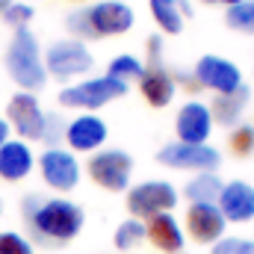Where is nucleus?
Returning a JSON list of instances; mask_svg holds the SVG:
<instances>
[{"label":"nucleus","mask_w":254,"mask_h":254,"mask_svg":"<svg viewBox=\"0 0 254 254\" xmlns=\"http://www.w3.org/2000/svg\"><path fill=\"white\" fill-rule=\"evenodd\" d=\"M24 216H27L30 231L42 243H51V246L74 240L83 228V210L65 198L42 201L39 195H27L24 198Z\"/></svg>","instance_id":"f257e3e1"},{"label":"nucleus","mask_w":254,"mask_h":254,"mask_svg":"<svg viewBox=\"0 0 254 254\" xmlns=\"http://www.w3.org/2000/svg\"><path fill=\"white\" fill-rule=\"evenodd\" d=\"M6 68H9L12 80H15L24 92H30V95L45 86L48 71H45L42 54H39V42H36V36H33L27 27H21V30L12 36L9 51H6Z\"/></svg>","instance_id":"f03ea898"},{"label":"nucleus","mask_w":254,"mask_h":254,"mask_svg":"<svg viewBox=\"0 0 254 254\" xmlns=\"http://www.w3.org/2000/svg\"><path fill=\"white\" fill-rule=\"evenodd\" d=\"M127 92L125 80H116L110 74L95 77V80H83L77 86H68L60 92V104L63 107H77V110H98L116 98H122Z\"/></svg>","instance_id":"7ed1b4c3"},{"label":"nucleus","mask_w":254,"mask_h":254,"mask_svg":"<svg viewBox=\"0 0 254 254\" xmlns=\"http://www.w3.org/2000/svg\"><path fill=\"white\" fill-rule=\"evenodd\" d=\"M178 204V190L166 181H148L127 192V210L133 219H154L160 213H172Z\"/></svg>","instance_id":"20e7f679"},{"label":"nucleus","mask_w":254,"mask_h":254,"mask_svg":"<svg viewBox=\"0 0 254 254\" xmlns=\"http://www.w3.org/2000/svg\"><path fill=\"white\" fill-rule=\"evenodd\" d=\"M95 65V57L86 51L83 42L77 39H63L54 42L45 54V71L57 74V77H74V74H86Z\"/></svg>","instance_id":"39448f33"},{"label":"nucleus","mask_w":254,"mask_h":254,"mask_svg":"<svg viewBox=\"0 0 254 254\" xmlns=\"http://www.w3.org/2000/svg\"><path fill=\"white\" fill-rule=\"evenodd\" d=\"M157 160L163 166H172V169H192V172H216L222 157L216 148L210 145H187V142H172L166 145Z\"/></svg>","instance_id":"423d86ee"},{"label":"nucleus","mask_w":254,"mask_h":254,"mask_svg":"<svg viewBox=\"0 0 254 254\" xmlns=\"http://www.w3.org/2000/svg\"><path fill=\"white\" fill-rule=\"evenodd\" d=\"M130 172H133V160L125 151H101L89 160V175L95 184H101L110 192H122L130 184Z\"/></svg>","instance_id":"0eeeda50"},{"label":"nucleus","mask_w":254,"mask_h":254,"mask_svg":"<svg viewBox=\"0 0 254 254\" xmlns=\"http://www.w3.org/2000/svg\"><path fill=\"white\" fill-rule=\"evenodd\" d=\"M86 18L95 36H122L133 27V9L122 0H101L86 9Z\"/></svg>","instance_id":"6e6552de"},{"label":"nucleus","mask_w":254,"mask_h":254,"mask_svg":"<svg viewBox=\"0 0 254 254\" xmlns=\"http://www.w3.org/2000/svg\"><path fill=\"white\" fill-rule=\"evenodd\" d=\"M195 77L201 80V86L213 89L216 95H231L243 86V71L222 57H201L195 65Z\"/></svg>","instance_id":"1a4fd4ad"},{"label":"nucleus","mask_w":254,"mask_h":254,"mask_svg":"<svg viewBox=\"0 0 254 254\" xmlns=\"http://www.w3.org/2000/svg\"><path fill=\"white\" fill-rule=\"evenodd\" d=\"M39 166H42V178H45V184L54 187V190H60V192L74 190L77 181H80V166H77L74 154H68V151H63V148H51V151H45Z\"/></svg>","instance_id":"9d476101"},{"label":"nucleus","mask_w":254,"mask_h":254,"mask_svg":"<svg viewBox=\"0 0 254 254\" xmlns=\"http://www.w3.org/2000/svg\"><path fill=\"white\" fill-rule=\"evenodd\" d=\"M9 122L24 139H42L45 136V113L39 101L30 92H18L9 101Z\"/></svg>","instance_id":"9b49d317"},{"label":"nucleus","mask_w":254,"mask_h":254,"mask_svg":"<svg viewBox=\"0 0 254 254\" xmlns=\"http://www.w3.org/2000/svg\"><path fill=\"white\" fill-rule=\"evenodd\" d=\"M175 130H178V142H187V145H207L210 139V130H213V116L204 104L198 101H190L181 107L178 113V122H175Z\"/></svg>","instance_id":"f8f14e48"},{"label":"nucleus","mask_w":254,"mask_h":254,"mask_svg":"<svg viewBox=\"0 0 254 254\" xmlns=\"http://www.w3.org/2000/svg\"><path fill=\"white\" fill-rule=\"evenodd\" d=\"M187 225L198 243H219L225 237L228 219L222 216V210L216 204H192L187 213Z\"/></svg>","instance_id":"ddd939ff"},{"label":"nucleus","mask_w":254,"mask_h":254,"mask_svg":"<svg viewBox=\"0 0 254 254\" xmlns=\"http://www.w3.org/2000/svg\"><path fill=\"white\" fill-rule=\"evenodd\" d=\"M216 207L222 210V216L228 222H249V219H254V187L243 184V181L225 184Z\"/></svg>","instance_id":"4468645a"},{"label":"nucleus","mask_w":254,"mask_h":254,"mask_svg":"<svg viewBox=\"0 0 254 254\" xmlns=\"http://www.w3.org/2000/svg\"><path fill=\"white\" fill-rule=\"evenodd\" d=\"M65 139H68V145L74 151H95L107 139V125L98 116H92V113L77 116L71 125L65 127Z\"/></svg>","instance_id":"2eb2a0df"},{"label":"nucleus","mask_w":254,"mask_h":254,"mask_svg":"<svg viewBox=\"0 0 254 254\" xmlns=\"http://www.w3.org/2000/svg\"><path fill=\"white\" fill-rule=\"evenodd\" d=\"M145 237L160 249V252H169V254H178L184 249V231L178 225V219L172 213H160L148 222L145 228Z\"/></svg>","instance_id":"dca6fc26"},{"label":"nucleus","mask_w":254,"mask_h":254,"mask_svg":"<svg viewBox=\"0 0 254 254\" xmlns=\"http://www.w3.org/2000/svg\"><path fill=\"white\" fill-rule=\"evenodd\" d=\"M139 80H142V95L148 98L151 107H166V104H172V98H175V80H172V74H169L160 63L148 65Z\"/></svg>","instance_id":"f3484780"},{"label":"nucleus","mask_w":254,"mask_h":254,"mask_svg":"<svg viewBox=\"0 0 254 254\" xmlns=\"http://www.w3.org/2000/svg\"><path fill=\"white\" fill-rule=\"evenodd\" d=\"M33 169V151L24 142H6L0 148V178L6 181H21Z\"/></svg>","instance_id":"a211bd4d"},{"label":"nucleus","mask_w":254,"mask_h":254,"mask_svg":"<svg viewBox=\"0 0 254 254\" xmlns=\"http://www.w3.org/2000/svg\"><path fill=\"white\" fill-rule=\"evenodd\" d=\"M246 104H249V89L240 86V89L231 92V95H216L210 116H213V122H222L225 127H231V125H237V119L243 116Z\"/></svg>","instance_id":"6ab92c4d"},{"label":"nucleus","mask_w":254,"mask_h":254,"mask_svg":"<svg viewBox=\"0 0 254 254\" xmlns=\"http://www.w3.org/2000/svg\"><path fill=\"white\" fill-rule=\"evenodd\" d=\"M184 12L192 15L187 0H151V15L163 27V33H181L184 27Z\"/></svg>","instance_id":"aec40b11"},{"label":"nucleus","mask_w":254,"mask_h":254,"mask_svg":"<svg viewBox=\"0 0 254 254\" xmlns=\"http://www.w3.org/2000/svg\"><path fill=\"white\" fill-rule=\"evenodd\" d=\"M222 181L213 175V172H201V175H195L190 184H187V198H190L192 204H216L219 201V192H222Z\"/></svg>","instance_id":"412c9836"},{"label":"nucleus","mask_w":254,"mask_h":254,"mask_svg":"<svg viewBox=\"0 0 254 254\" xmlns=\"http://www.w3.org/2000/svg\"><path fill=\"white\" fill-rule=\"evenodd\" d=\"M225 21H228V27H234L240 33H254V0H243L237 6H231Z\"/></svg>","instance_id":"4be33fe9"},{"label":"nucleus","mask_w":254,"mask_h":254,"mask_svg":"<svg viewBox=\"0 0 254 254\" xmlns=\"http://www.w3.org/2000/svg\"><path fill=\"white\" fill-rule=\"evenodd\" d=\"M145 74V65L139 63L136 57H130V54H122V57H116L113 63H110V77H116V80H139Z\"/></svg>","instance_id":"5701e85b"},{"label":"nucleus","mask_w":254,"mask_h":254,"mask_svg":"<svg viewBox=\"0 0 254 254\" xmlns=\"http://www.w3.org/2000/svg\"><path fill=\"white\" fill-rule=\"evenodd\" d=\"M142 240H145V225H142L139 219H127V222H122V225L116 228V246H119L122 252L139 246Z\"/></svg>","instance_id":"b1692460"},{"label":"nucleus","mask_w":254,"mask_h":254,"mask_svg":"<svg viewBox=\"0 0 254 254\" xmlns=\"http://www.w3.org/2000/svg\"><path fill=\"white\" fill-rule=\"evenodd\" d=\"M228 142H231V148H234L240 157L252 154V151H254V127H249V125L234 127V133L228 136Z\"/></svg>","instance_id":"393cba45"},{"label":"nucleus","mask_w":254,"mask_h":254,"mask_svg":"<svg viewBox=\"0 0 254 254\" xmlns=\"http://www.w3.org/2000/svg\"><path fill=\"white\" fill-rule=\"evenodd\" d=\"M0 254H33L30 240H24L15 231H3L0 234Z\"/></svg>","instance_id":"a878e982"},{"label":"nucleus","mask_w":254,"mask_h":254,"mask_svg":"<svg viewBox=\"0 0 254 254\" xmlns=\"http://www.w3.org/2000/svg\"><path fill=\"white\" fill-rule=\"evenodd\" d=\"M213 254H254V243L240 237H222L213 246Z\"/></svg>","instance_id":"bb28decb"},{"label":"nucleus","mask_w":254,"mask_h":254,"mask_svg":"<svg viewBox=\"0 0 254 254\" xmlns=\"http://www.w3.org/2000/svg\"><path fill=\"white\" fill-rule=\"evenodd\" d=\"M33 18V6H27V3H12L6 12H3V21L6 24H12V27H27V21Z\"/></svg>","instance_id":"cd10ccee"},{"label":"nucleus","mask_w":254,"mask_h":254,"mask_svg":"<svg viewBox=\"0 0 254 254\" xmlns=\"http://www.w3.org/2000/svg\"><path fill=\"white\" fill-rule=\"evenodd\" d=\"M68 30H71L74 36H80V39H95V33H92V27H89V18H86V9L68 15Z\"/></svg>","instance_id":"c85d7f7f"},{"label":"nucleus","mask_w":254,"mask_h":254,"mask_svg":"<svg viewBox=\"0 0 254 254\" xmlns=\"http://www.w3.org/2000/svg\"><path fill=\"white\" fill-rule=\"evenodd\" d=\"M65 127L68 125H63L60 116H45V136H42V139L51 142V145L60 142V136H65ZM54 148H57V145H54Z\"/></svg>","instance_id":"c756f323"},{"label":"nucleus","mask_w":254,"mask_h":254,"mask_svg":"<svg viewBox=\"0 0 254 254\" xmlns=\"http://www.w3.org/2000/svg\"><path fill=\"white\" fill-rule=\"evenodd\" d=\"M160 36H151V42H148V51H151V65L154 63H160Z\"/></svg>","instance_id":"7c9ffc66"},{"label":"nucleus","mask_w":254,"mask_h":254,"mask_svg":"<svg viewBox=\"0 0 254 254\" xmlns=\"http://www.w3.org/2000/svg\"><path fill=\"white\" fill-rule=\"evenodd\" d=\"M6 142H9V125H6V122L0 119V148H3Z\"/></svg>","instance_id":"2f4dec72"},{"label":"nucleus","mask_w":254,"mask_h":254,"mask_svg":"<svg viewBox=\"0 0 254 254\" xmlns=\"http://www.w3.org/2000/svg\"><path fill=\"white\" fill-rule=\"evenodd\" d=\"M207 3H225V6H237V3H243V0H207Z\"/></svg>","instance_id":"473e14b6"},{"label":"nucleus","mask_w":254,"mask_h":254,"mask_svg":"<svg viewBox=\"0 0 254 254\" xmlns=\"http://www.w3.org/2000/svg\"><path fill=\"white\" fill-rule=\"evenodd\" d=\"M9 6H12V0H0V12H6Z\"/></svg>","instance_id":"72a5a7b5"},{"label":"nucleus","mask_w":254,"mask_h":254,"mask_svg":"<svg viewBox=\"0 0 254 254\" xmlns=\"http://www.w3.org/2000/svg\"><path fill=\"white\" fill-rule=\"evenodd\" d=\"M0 213H3V201H0Z\"/></svg>","instance_id":"f704fd0d"},{"label":"nucleus","mask_w":254,"mask_h":254,"mask_svg":"<svg viewBox=\"0 0 254 254\" xmlns=\"http://www.w3.org/2000/svg\"><path fill=\"white\" fill-rule=\"evenodd\" d=\"M178 254H184V252H178Z\"/></svg>","instance_id":"c9c22d12"}]
</instances>
